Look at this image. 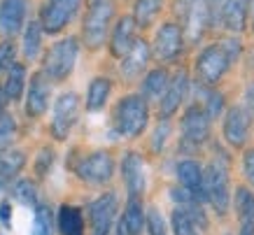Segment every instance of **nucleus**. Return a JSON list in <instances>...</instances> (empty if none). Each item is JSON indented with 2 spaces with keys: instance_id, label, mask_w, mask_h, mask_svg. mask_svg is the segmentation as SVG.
I'll return each instance as SVG.
<instances>
[{
  "instance_id": "obj_1",
  "label": "nucleus",
  "mask_w": 254,
  "mask_h": 235,
  "mask_svg": "<svg viewBox=\"0 0 254 235\" xmlns=\"http://www.w3.org/2000/svg\"><path fill=\"white\" fill-rule=\"evenodd\" d=\"M238 54L240 42L233 38L205 47L196 59V79L203 86H215L224 77V72L231 68V63L238 59Z\"/></svg>"
},
{
  "instance_id": "obj_2",
  "label": "nucleus",
  "mask_w": 254,
  "mask_h": 235,
  "mask_svg": "<svg viewBox=\"0 0 254 235\" xmlns=\"http://www.w3.org/2000/svg\"><path fill=\"white\" fill-rule=\"evenodd\" d=\"M149 123V107L142 96H126L117 103L115 110V135L140 137Z\"/></svg>"
},
{
  "instance_id": "obj_3",
  "label": "nucleus",
  "mask_w": 254,
  "mask_h": 235,
  "mask_svg": "<svg viewBox=\"0 0 254 235\" xmlns=\"http://www.w3.org/2000/svg\"><path fill=\"white\" fill-rule=\"evenodd\" d=\"M112 16H115V0H91L89 2V12H86L84 26H82L84 45L89 49H98L105 42Z\"/></svg>"
},
{
  "instance_id": "obj_4",
  "label": "nucleus",
  "mask_w": 254,
  "mask_h": 235,
  "mask_svg": "<svg viewBox=\"0 0 254 235\" xmlns=\"http://www.w3.org/2000/svg\"><path fill=\"white\" fill-rule=\"evenodd\" d=\"M79 56V40L77 38H65L59 40L56 45L49 47V52L45 54V75L54 82H63L65 77H70L75 63Z\"/></svg>"
},
{
  "instance_id": "obj_5",
  "label": "nucleus",
  "mask_w": 254,
  "mask_h": 235,
  "mask_svg": "<svg viewBox=\"0 0 254 235\" xmlns=\"http://www.w3.org/2000/svg\"><path fill=\"white\" fill-rule=\"evenodd\" d=\"M203 191H205V203L212 205L219 217H224V214L229 212L231 189H229V173H226L224 163L212 161L203 170Z\"/></svg>"
},
{
  "instance_id": "obj_6",
  "label": "nucleus",
  "mask_w": 254,
  "mask_h": 235,
  "mask_svg": "<svg viewBox=\"0 0 254 235\" xmlns=\"http://www.w3.org/2000/svg\"><path fill=\"white\" fill-rule=\"evenodd\" d=\"M182 16H185V26L180 28H182L185 42L198 45L210 28V0H189L182 9Z\"/></svg>"
},
{
  "instance_id": "obj_7",
  "label": "nucleus",
  "mask_w": 254,
  "mask_h": 235,
  "mask_svg": "<svg viewBox=\"0 0 254 235\" xmlns=\"http://www.w3.org/2000/svg\"><path fill=\"white\" fill-rule=\"evenodd\" d=\"M82 0H47L42 9H40V26L42 33H54L63 31L70 23V19L77 14Z\"/></svg>"
},
{
  "instance_id": "obj_8",
  "label": "nucleus",
  "mask_w": 254,
  "mask_h": 235,
  "mask_svg": "<svg viewBox=\"0 0 254 235\" xmlns=\"http://www.w3.org/2000/svg\"><path fill=\"white\" fill-rule=\"evenodd\" d=\"M79 117V96L75 91L61 93L54 103V119H52V133L56 140H65L70 128L77 123Z\"/></svg>"
},
{
  "instance_id": "obj_9",
  "label": "nucleus",
  "mask_w": 254,
  "mask_h": 235,
  "mask_svg": "<svg viewBox=\"0 0 254 235\" xmlns=\"http://www.w3.org/2000/svg\"><path fill=\"white\" fill-rule=\"evenodd\" d=\"M77 175L82 182L91 184V186H103L115 175V161L108 152H93L77 166Z\"/></svg>"
},
{
  "instance_id": "obj_10",
  "label": "nucleus",
  "mask_w": 254,
  "mask_h": 235,
  "mask_svg": "<svg viewBox=\"0 0 254 235\" xmlns=\"http://www.w3.org/2000/svg\"><path fill=\"white\" fill-rule=\"evenodd\" d=\"M250 121H252V117H250V112H247L245 107L233 105L226 110L222 133H224V140H226L229 147H233V149L245 147L247 133H250Z\"/></svg>"
},
{
  "instance_id": "obj_11",
  "label": "nucleus",
  "mask_w": 254,
  "mask_h": 235,
  "mask_svg": "<svg viewBox=\"0 0 254 235\" xmlns=\"http://www.w3.org/2000/svg\"><path fill=\"white\" fill-rule=\"evenodd\" d=\"M182 144L189 147H200L210 137V119L208 114L203 112L200 105H191L182 117Z\"/></svg>"
},
{
  "instance_id": "obj_12",
  "label": "nucleus",
  "mask_w": 254,
  "mask_h": 235,
  "mask_svg": "<svg viewBox=\"0 0 254 235\" xmlns=\"http://www.w3.org/2000/svg\"><path fill=\"white\" fill-rule=\"evenodd\" d=\"M117 214V193L108 191L89 205V219H91L93 235H112Z\"/></svg>"
},
{
  "instance_id": "obj_13",
  "label": "nucleus",
  "mask_w": 254,
  "mask_h": 235,
  "mask_svg": "<svg viewBox=\"0 0 254 235\" xmlns=\"http://www.w3.org/2000/svg\"><path fill=\"white\" fill-rule=\"evenodd\" d=\"M185 47V38H182V28L177 23H163L161 28L156 31V38H154V56L159 61L168 63L173 59L180 56Z\"/></svg>"
},
{
  "instance_id": "obj_14",
  "label": "nucleus",
  "mask_w": 254,
  "mask_h": 235,
  "mask_svg": "<svg viewBox=\"0 0 254 235\" xmlns=\"http://www.w3.org/2000/svg\"><path fill=\"white\" fill-rule=\"evenodd\" d=\"M187 89H189V75H187V70L180 68L168 79V86H166V91H163L161 100H159V114H161V119H170L177 112V107L182 105V100L187 96Z\"/></svg>"
},
{
  "instance_id": "obj_15",
  "label": "nucleus",
  "mask_w": 254,
  "mask_h": 235,
  "mask_svg": "<svg viewBox=\"0 0 254 235\" xmlns=\"http://www.w3.org/2000/svg\"><path fill=\"white\" fill-rule=\"evenodd\" d=\"M52 96V79L45 75V70H40L31 77L28 84V96H26V114L28 117H42L49 105Z\"/></svg>"
},
{
  "instance_id": "obj_16",
  "label": "nucleus",
  "mask_w": 254,
  "mask_h": 235,
  "mask_svg": "<svg viewBox=\"0 0 254 235\" xmlns=\"http://www.w3.org/2000/svg\"><path fill=\"white\" fill-rule=\"evenodd\" d=\"M26 14H28V0H0V33L7 38L21 33Z\"/></svg>"
},
{
  "instance_id": "obj_17",
  "label": "nucleus",
  "mask_w": 254,
  "mask_h": 235,
  "mask_svg": "<svg viewBox=\"0 0 254 235\" xmlns=\"http://www.w3.org/2000/svg\"><path fill=\"white\" fill-rule=\"evenodd\" d=\"M177 179H180V186L187 189L198 203H205V191H203V168H200L198 161L193 159H185L180 161L175 168Z\"/></svg>"
},
{
  "instance_id": "obj_18",
  "label": "nucleus",
  "mask_w": 254,
  "mask_h": 235,
  "mask_svg": "<svg viewBox=\"0 0 254 235\" xmlns=\"http://www.w3.org/2000/svg\"><path fill=\"white\" fill-rule=\"evenodd\" d=\"M149 45H147L145 40H135L133 47L126 52V56L122 59V65H119V72L126 82H133V79H138L147 68V61H149Z\"/></svg>"
},
{
  "instance_id": "obj_19",
  "label": "nucleus",
  "mask_w": 254,
  "mask_h": 235,
  "mask_svg": "<svg viewBox=\"0 0 254 235\" xmlns=\"http://www.w3.org/2000/svg\"><path fill=\"white\" fill-rule=\"evenodd\" d=\"M122 177L126 189H128V196H142V191H145V168H142L140 154L128 152L122 159Z\"/></svg>"
},
{
  "instance_id": "obj_20",
  "label": "nucleus",
  "mask_w": 254,
  "mask_h": 235,
  "mask_svg": "<svg viewBox=\"0 0 254 235\" xmlns=\"http://www.w3.org/2000/svg\"><path fill=\"white\" fill-rule=\"evenodd\" d=\"M135 19H133L131 14L122 16L119 21H117L115 31H112V38H110V52H112V56H117V59H124L126 56V52L133 47V42H135Z\"/></svg>"
},
{
  "instance_id": "obj_21",
  "label": "nucleus",
  "mask_w": 254,
  "mask_h": 235,
  "mask_svg": "<svg viewBox=\"0 0 254 235\" xmlns=\"http://www.w3.org/2000/svg\"><path fill=\"white\" fill-rule=\"evenodd\" d=\"M233 210L240 224V235H254V193L247 186H238L233 193Z\"/></svg>"
},
{
  "instance_id": "obj_22",
  "label": "nucleus",
  "mask_w": 254,
  "mask_h": 235,
  "mask_svg": "<svg viewBox=\"0 0 254 235\" xmlns=\"http://www.w3.org/2000/svg\"><path fill=\"white\" fill-rule=\"evenodd\" d=\"M250 14V0H222V26L229 33H243Z\"/></svg>"
},
{
  "instance_id": "obj_23",
  "label": "nucleus",
  "mask_w": 254,
  "mask_h": 235,
  "mask_svg": "<svg viewBox=\"0 0 254 235\" xmlns=\"http://www.w3.org/2000/svg\"><path fill=\"white\" fill-rule=\"evenodd\" d=\"M56 226L61 235H84V214L79 207L61 205L56 212Z\"/></svg>"
},
{
  "instance_id": "obj_24",
  "label": "nucleus",
  "mask_w": 254,
  "mask_h": 235,
  "mask_svg": "<svg viewBox=\"0 0 254 235\" xmlns=\"http://www.w3.org/2000/svg\"><path fill=\"white\" fill-rule=\"evenodd\" d=\"M168 70L166 68H154L149 70L145 77V82H142V98L145 100H161L163 91H166V86H168Z\"/></svg>"
},
{
  "instance_id": "obj_25",
  "label": "nucleus",
  "mask_w": 254,
  "mask_h": 235,
  "mask_svg": "<svg viewBox=\"0 0 254 235\" xmlns=\"http://www.w3.org/2000/svg\"><path fill=\"white\" fill-rule=\"evenodd\" d=\"M122 219H124V224H126V228H128V233L131 235L142 233V228H145V207H142L140 196H128Z\"/></svg>"
},
{
  "instance_id": "obj_26",
  "label": "nucleus",
  "mask_w": 254,
  "mask_h": 235,
  "mask_svg": "<svg viewBox=\"0 0 254 235\" xmlns=\"http://www.w3.org/2000/svg\"><path fill=\"white\" fill-rule=\"evenodd\" d=\"M112 91V82L108 77H96L89 84V91H86V110L89 112H98L103 110V105L108 103V96Z\"/></svg>"
},
{
  "instance_id": "obj_27",
  "label": "nucleus",
  "mask_w": 254,
  "mask_h": 235,
  "mask_svg": "<svg viewBox=\"0 0 254 235\" xmlns=\"http://www.w3.org/2000/svg\"><path fill=\"white\" fill-rule=\"evenodd\" d=\"M23 86H26V68H23V63H14V65L7 70V79L2 82L0 89L5 93V98L12 103V100L21 98Z\"/></svg>"
},
{
  "instance_id": "obj_28",
  "label": "nucleus",
  "mask_w": 254,
  "mask_h": 235,
  "mask_svg": "<svg viewBox=\"0 0 254 235\" xmlns=\"http://www.w3.org/2000/svg\"><path fill=\"white\" fill-rule=\"evenodd\" d=\"M163 7V0H135V9H133V19L138 28H149L154 19L159 16Z\"/></svg>"
},
{
  "instance_id": "obj_29",
  "label": "nucleus",
  "mask_w": 254,
  "mask_h": 235,
  "mask_svg": "<svg viewBox=\"0 0 254 235\" xmlns=\"http://www.w3.org/2000/svg\"><path fill=\"white\" fill-rule=\"evenodd\" d=\"M26 166V154L23 152H5L0 156V182L5 184L9 179H14L21 173V168Z\"/></svg>"
},
{
  "instance_id": "obj_30",
  "label": "nucleus",
  "mask_w": 254,
  "mask_h": 235,
  "mask_svg": "<svg viewBox=\"0 0 254 235\" xmlns=\"http://www.w3.org/2000/svg\"><path fill=\"white\" fill-rule=\"evenodd\" d=\"M42 47V26L40 21H28L26 31H23V56L28 61H35Z\"/></svg>"
},
{
  "instance_id": "obj_31",
  "label": "nucleus",
  "mask_w": 254,
  "mask_h": 235,
  "mask_svg": "<svg viewBox=\"0 0 254 235\" xmlns=\"http://www.w3.org/2000/svg\"><path fill=\"white\" fill-rule=\"evenodd\" d=\"M12 196L16 203H21L23 207H35L38 205V186L31 179H19L12 186Z\"/></svg>"
},
{
  "instance_id": "obj_32",
  "label": "nucleus",
  "mask_w": 254,
  "mask_h": 235,
  "mask_svg": "<svg viewBox=\"0 0 254 235\" xmlns=\"http://www.w3.org/2000/svg\"><path fill=\"white\" fill-rule=\"evenodd\" d=\"M16 137V121L7 112H0V156L9 152V147Z\"/></svg>"
},
{
  "instance_id": "obj_33",
  "label": "nucleus",
  "mask_w": 254,
  "mask_h": 235,
  "mask_svg": "<svg viewBox=\"0 0 254 235\" xmlns=\"http://www.w3.org/2000/svg\"><path fill=\"white\" fill-rule=\"evenodd\" d=\"M52 228H54L52 210H49L47 205H38V207H35V217H33L31 235H52Z\"/></svg>"
},
{
  "instance_id": "obj_34",
  "label": "nucleus",
  "mask_w": 254,
  "mask_h": 235,
  "mask_svg": "<svg viewBox=\"0 0 254 235\" xmlns=\"http://www.w3.org/2000/svg\"><path fill=\"white\" fill-rule=\"evenodd\" d=\"M170 224H173V235H196L191 217L187 214L185 207H175L170 214Z\"/></svg>"
},
{
  "instance_id": "obj_35",
  "label": "nucleus",
  "mask_w": 254,
  "mask_h": 235,
  "mask_svg": "<svg viewBox=\"0 0 254 235\" xmlns=\"http://www.w3.org/2000/svg\"><path fill=\"white\" fill-rule=\"evenodd\" d=\"M222 110H224V96L219 91H215V89H210L205 93V107H203V112L208 114V119L212 121V119H219Z\"/></svg>"
},
{
  "instance_id": "obj_36",
  "label": "nucleus",
  "mask_w": 254,
  "mask_h": 235,
  "mask_svg": "<svg viewBox=\"0 0 254 235\" xmlns=\"http://www.w3.org/2000/svg\"><path fill=\"white\" fill-rule=\"evenodd\" d=\"M145 226L149 231V235H168L166 233V221H163L161 212L156 207H149L145 212Z\"/></svg>"
},
{
  "instance_id": "obj_37",
  "label": "nucleus",
  "mask_w": 254,
  "mask_h": 235,
  "mask_svg": "<svg viewBox=\"0 0 254 235\" xmlns=\"http://www.w3.org/2000/svg\"><path fill=\"white\" fill-rule=\"evenodd\" d=\"M14 56H16V47L14 42H0V72H7L14 65Z\"/></svg>"
},
{
  "instance_id": "obj_38",
  "label": "nucleus",
  "mask_w": 254,
  "mask_h": 235,
  "mask_svg": "<svg viewBox=\"0 0 254 235\" xmlns=\"http://www.w3.org/2000/svg\"><path fill=\"white\" fill-rule=\"evenodd\" d=\"M52 163H54V149H49V147L40 149L38 159H35V173H38V177H45L49 173Z\"/></svg>"
},
{
  "instance_id": "obj_39",
  "label": "nucleus",
  "mask_w": 254,
  "mask_h": 235,
  "mask_svg": "<svg viewBox=\"0 0 254 235\" xmlns=\"http://www.w3.org/2000/svg\"><path fill=\"white\" fill-rule=\"evenodd\" d=\"M168 135H170V121L168 119H161L159 126H156V130H154V137H152V152H161L163 142H166Z\"/></svg>"
},
{
  "instance_id": "obj_40",
  "label": "nucleus",
  "mask_w": 254,
  "mask_h": 235,
  "mask_svg": "<svg viewBox=\"0 0 254 235\" xmlns=\"http://www.w3.org/2000/svg\"><path fill=\"white\" fill-rule=\"evenodd\" d=\"M243 175L254 189V149H247L245 156H243Z\"/></svg>"
},
{
  "instance_id": "obj_41",
  "label": "nucleus",
  "mask_w": 254,
  "mask_h": 235,
  "mask_svg": "<svg viewBox=\"0 0 254 235\" xmlns=\"http://www.w3.org/2000/svg\"><path fill=\"white\" fill-rule=\"evenodd\" d=\"M0 221L5 228H12V205H9V200L0 203Z\"/></svg>"
},
{
  "instance_id": "obj_42",
  "label": "nucleus",
  "mask_w": 254,
  "mask_h": 235,
  "mask_svg": "<svg viewBox=\"0 0 254 235\" xmlns=\"http://www.w3.org/2000/svg\"><path fill=\"white\" fill-rule=\"evenodd\" d=\"M245 110L250 112V117H254V82H250V86H247L245 91Z\"/></svg>"
},
{
  "instance_id": "obj_43",
  "label": "nucleus",
  "mask_w": 254,
  "mask_h": 235,
  "mask_svg": "<svg viewBox=\"0 0 254 235\" xmlns=\"http://www.w3.org/2000/svg\"><path fill=\"white\" fill-rule=\"evenodd\" d=\"M112 228H115V235H131V233H128V228H126V224H124L122 217L115 221V226H112Z\"/></svg>"
},
{
  "instance_id": "obj_44",
  "label": "nucleus",
  "mask_w": 254,
  "mask_h": 235,
  "mask_svg": "<svg viewBox=\"0 0 254 235\" xmlns=\"http://www.w3.org/2000/svg\"><path fill=\"white\" fill-rule=\"evenodd\" d=\"M252 31H254V16H252Z\"/></svg>"
},
{
  "instance_id": "obj_45",
  "label": "nucleus",
  "mask_w": 254,
  "mask_h": 235,
  "mask_svg": "<svg viewBox=\"0 0 254 235\" xmlns=\"http://www.w3.org/2000/svg\"><path fill=\"white\" fill-rule=\"evenodd\" d=\"M89 2H91V0H89Z\"/></svg>"
}]
</instances>
